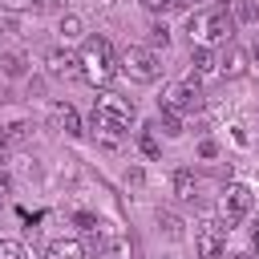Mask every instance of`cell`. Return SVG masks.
Returning <instances> with one entry per match:
<instances>
[{
	"label": "cell",
	"instance_id": "4",
	"mask_svg": "<svg viewBox=\"0 0 259 259\" xmlns=\"http://www.w3.org/2000/svg\"><path fill=\"white\" fill-rule=\"evenodd\" d=\"M117 73H125L138 85H154L162 77V57L146 45H130L125 53H117Z\"/></svg>",
	"mask_w": 259,
	"mask_h": 259
},
{
	"label": "cell",
	"instance_id": "7",
	"mask_svg": "<svg viewBox=\"0 0 259 259\" xmlns=\"http://www.w3.org/2000/svg\"><path fill=\"white\" fill-rule=\"evenodd\" d=\"M202 105H206V97L198 89V77H190L182 85H170V93L162 97V109H170V113H198Z\"/></svg>",
	"mask_w": 259,
	"mask_h": 259
},
{
	"label": "cell",
	"instance_id": "16",
	"mask_svg": "<svg viewBox=\"0 0 259 259\" xmlns=\"http://www.w3.org/2000/svg\"><path fill=\"white\" fill-rule=\"evenodd\" d=\"M158 227H162L170 239H182V219H178V214H170V210H158Z\"/></svg>",
	"mask_w": 259,
	"mask_h": 259
},
{
	"label": "cell",
	"instance_id": "8",
	"mask_svg": "<svg viewBox=\"0 0 259 259\" xmlns=\"http://www.w3.org/2000/svg\"><path fill=\"white\" fill-rule=\"evenodd\" d=\"M45 65H49V77H57V81L81 77V61H77V53H69V49H49Z\"/></svg>",
	"mask_w": 259,
	"mask_h": 259
},
{
	"label": "cell",
	"instance_id": "29",
	"mask_svg": "<svg viewBox=\"0 0 259 259\" xmlns=\"http://www.w3.org/2000/svg\"><path fill=\"white\" fill-rule=\"evenodd\" d=\"M182 4H198V0H178V8H182Z\"/></svg>",
	"mask_w": 259,
	"mask_h": 259
},
{
	"label": "cell",
	"instance_id": "25",
	"mask_svg": "<svg viewBox=\"0 0 259 259\" xmlns=\"http://www.w3.org/2000/svg\"><path fill=\"white\" fill-rule=\"evenodd\" d=\"M251 247H255V251H259V219H255V223H251Z\"/></svg>",
	"mask_w": 259,
	"mask_h": 259
},
{
	"label": "cell",
	"instance_id": "17",
	"mask_svg": "<svg viewBox=\"0 0 259 259\" xmlns=\"http://www.w3.org/2000/svg\"><path fill=\"white\" fill-rule=\"evenodd\" d=\"M231 16H235V24H239V20H259V4H251V0H235Z\"/></svg>",
	"mask_w": 259,
	"mask_h": 259
},
{
	"label": "cell",
	"instance_id": "12",
	"mask_svg": "<svg viewBox=\"0 0 259 259\" xmlns=\"http://www.w3.org/2000/svg\"><path fill=\"white\" fill-rule=\"evenodd\" d=\"M174 194H178L182 202H194V198H198V178H194V170H178V174H174Z\"/></svg>",
	"mask_w": 259,
	"mask_h": 259
},
{
	"label": "cell",
	"instance_id": "28",
	"mask_svg": "<svg viewBox=\"0 0 259 259\" xmlns=\"http://www.w3.org/2000/svg\"><path fill=\"white\" fill-rule=\"evenodd\" d=\"M231 259H255V255H251V251H239V255H231Z\"/></svg>",
	"mask_w": 259,
	"mask_h": 259
},
{
	"label": "cell",
	"instance_id": "5",
	"mask_svg": "<svg viewBox=\"0 0 259 259\" xmlns=\"http://www.w3.org/2000/svg\"><path fill=\"white\" fill-rule=\"evenodd\" d=\"M251 202H255L251 186H243V182H227L223 194H219V219H223V227L231 231L235 223H243V219L251 214Z\"/></svg>",
	"mask_w": 259,
	"mask_h": 259
},
{
	"label": "cell",
	"instance_id": "19",
	"mask_svg": "<svg viewBox=\"0 0 259 259\" xmlns=\"http://www.w3.org/2000/svg\"><path fill=\"white\" fill-rule=\"evenodd\" d=\"M142 8H146V12H154V16H162V12L178 8V0H142Z\"/></svg>",
	"mask_w": 259,
	"mask_h": 259
},
{
	"label": "cell",
	"instance_id": "14",
	"mask_svg": "<svg viewBox=\"0 0 259 259\" xmlns=\"http://www.w3.org/2000/svg\"><path fill=\"white\" fill-rule=\"evenodd\" d=\"M154 130H162L166 138H182V121H178V113H170V109H162L158 105V125Z\"/></svg>",
	"mask_w": 259,
	"mask_h": 259
},
{
	"label": "cell",
	"instance_id": "27",
	"mask_svg": "<svg viewBox=\"0 0 259 259\" xmlns=\"http://www.w3.org/2000/svg\"><path fill=\"white\" fill-rule=\"evenodd\" d=\"M251 61H255V73H259V45H255V53H251Z\"/></svg>",
	"mask_w": 259,
	"mask_h": 259
},
{
	"label": "cell",
	"instance_id": "1",
	"mask_svg": "<svg viewBox=\"0 0 259 259\" xmlns=\"http://www.w3.org/2000/svg\"><path fill=\"white\" fill-rule=\"evenodd\" d=\"M134 101H125V97H117V93H101L97 101H93V138H101V146H121V134L134 125Z\"/></svg>",
	"mask_w": 259,
	"mask_h": 259
},
{
	"label": "cell",
	"instance_id": "9",
	"mask_svg": "<svg viewBox=\"0 0 259 259\" xmlns=\"http://www.w3.org/2000/svg\"><path fill=\"white\" fill-rule=\"evenodd\" d=\"M53 121H57V130H65L69 138H81L85 130H81V117H77V109L69 105V101H57L53 105Z\"/></svg>",
	"mask_w": 259,
	"mask_h": 259
},
{
	"label": "cell",
	"instance_id": "23",
	"mask_svg": "<svg viewBox=\"0 0 259 259\" xmlns=\"http://www.w3.org/2000/svg\"><path fill=\"white\" fill-rule=\"evenodd\" d=\"M4 8H12V12H28V8H36V0H0Z\"/></svg>",
	"mask_w": 259,
	"mask_h": 259
},
{
	"label": "cell",
	"instance_id": "21",
	"mask_svg": "<svg viewBox=\"0 0 259 259\" xmlns=\"http://www.w3.org/2000/svg\"><path fill=\"white\" fill-rule=\"evenodd\" d=\"M150 45H162V49H166V45H170V28H166V24H154V28H150Z\"/></svg>",
	"mask_w": 259,
	"mask_h": 259
},
{
	"label": "cell",
	"instance_id": "24",
	"mask_svg": "<svg viewBox=\"0 0 259 259\" xmlns=\"http://www.w3.org/2000/svg\"><path fill=\"white\" fill-rule=\"evenodd\" d=\"M198 154H202V158H214V154H219V146H214V142H202V146H198Z\"/></svg>",
	"mask_w": 259,
	"mask_h": 259
},
{
	"label": "cell",
	"instance_id": "22",
	"mask_svg": "<svg viewBox=\"0 0 259 259\" xmlns=\"http://www.w3.org/2000/svg\"><path fill=\"white\" fill-rule=\"evenodd\" d=\"M138 146H142V154H146V158H158V142H154V134H142V138H138Z\"/></svg>",
	"mask_w": 259,
	"mask_h": 259
},
{
	"label": "cell",
	"instance_id": "20",
	"mask_svg": "<svg viewBox=\"0 0 259 259\" xmlns=\"http://www.w3.org/2000/svg\"><path fill=\"white\" fill-rule=\"evenodd\" d=\"M61 32H65L69 40H73V36H81V20H77V16H61Z\"/></svg>",
	"mask_w": 259,
	"mask_h": 259
},
{
	"label": "cell",
	"instance_id": "15",
	"mask_svg": "<svg viewBox=\"0 0 259 259\" xmlns=\"http://www.w3.org/2000/svg\"><path fill=\"white\" fill-rule=\"evenodd\" d=\"M24 65H28V61H24V53H4V57H0L4 77H20V73H24Z\"/></svg>",
	"mask_w": 259,
	"mask_h": 259
},
{
	"label": "cell",
	"instance_id": "3",
	"mask_svg": "<svg viewBox=\"0 0 259 259\" xmlns=\"http://www.w3.org/2000/svg\"><path fill=\"white\" fill-rule=\"evenodd\" d=\"M235 36V16H231V8H206V12H194L190 16V40H198V45H223V40H231Z\"/></svg>",
	"mask_w": 259,
	"mask_h": 259
},
{
	"label": "cell",
	"instance_id": "2",
	"mask_svg": "<svg viewBox=\"0 0 259 259\" xmlns=\"http://www.w3.org/2000/svg\"><path fill=\"white\" fill-rule=\"evenodd\" d=\"M77 61H81V77H85L89 85H109L113 73H117V53H113V45H109L105 36H89V40L81 45Z\"/></svg>",
	"mask_w": 259,
	"mask_h": 259
},
{
	"label": "cell",
	"instance_id": "11",
	"mask_svg": "<svg viewBox=\"0 0 259 259\" xmlns=\"http://www.w3.org/2000/svg\"><path fill=\"white\" fill-rule=\"evenodd\" d=\"M190 65H194V77H210V73H219V57H214L206 45L190 49Z\"/></svg>",
	"mask_w": 259,
	"mask_h": 259
},
{
	"label": "cell",
	"instance_id": "26",
	"mask_svg": "<svg viewBox=\"0 0 259 259\" xmlns=\"http://www.w3.org/2000/svg\"><path fill=\"white\" fill-rule=\"evenodd\" d=\"M4 198H8V182L0 178V206H4Z\"/></svg>",
	"mask_w": 259,
	"mask_h": 259
},
{
	"label": "cell",
	"instance_id": "10",
	"mask_svg": "<svg viewBox=\"0 0 259 259\" xmlns=\"http://www.w3.org/2000/svg\"><path fill=\"white\" fill-rule=\"evenodd\" d=\"M243 69H247V53H243L239 45H231V49L219 57V73H223V77H239Z\"/></svg>",
	"mask_w": 259,
	"mask_h": 259
},
{
	"label": "cell",
	"instance_id": "18",
	"mask_svg": "<svg viewBox=\"0 0 259 259\" xmlns=\"http://www.w3.org/2000/svg\"><path fill=\"white\" fill-rule=\"evenodd\" d=\"M0 259H28V255L16 239H0Z\"/></svg>",
	"mask_w": 259,
	"mask_h": 259
},
{
	"label": "cell",
	"instance_id": "6",
	"mask_svg": "<svg viewBox=\"0 0 259 259\" xmlns=\"http://www.w3.org/2000/svg\"><path fill=\"white\" fill-rule=\"evenodd\" d=\"M194 251H198V259H223L227 255V227H223V219H202L194 227Z\"/></svg>",
	"mask_w": 259,
	"mask_h": 259
},
{
	"label": "cell",
	"instance_id": "13",
	"mask_svg": "<svg viewBox=\"0 0 259 259\" xmlns=\"http://www.w3.org/2000/svg\"><path fill=\"white\" fill-rule=\"evenodd\" d=\"M49 259H85V247H81V239H57L49 247Z\"/></svg>",
	"mask_w": 259,
	"mask_h": 259
}]
</instances>
